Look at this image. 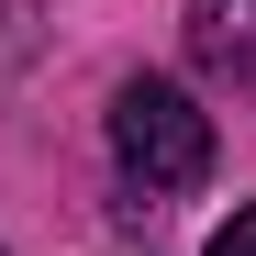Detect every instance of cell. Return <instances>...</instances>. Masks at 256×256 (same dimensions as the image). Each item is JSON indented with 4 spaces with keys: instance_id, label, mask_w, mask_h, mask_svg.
<instances>
[{
    "instance_id": "6da1fadb",
    "label": "cell",
    "mask_w": 256,
    "mask_h": 256,
    "mask_svg": "<svg viewBox=\"0 0 256 256\" xmlns=\"http://www.w3.org/2000/svg\"><path fill=\"white\" fill-rule=\"evenodd\" d=\"M112 156L145 200H178L212 178V112L178 90V78H122L112 90Z\"/></svg>"
},
{
    "instance_id": "7a4b0ae2",
    "label": "cell",
    "mask_w": 256,
    "mask_h": 256,
    "mask_svg": "<svg viewBox=\"0 0 256 256\" xmlns=\"http://www.w3.org/2000/svg\"><path fill=\"white\" fill-rule=\"evenodd\" d=\"M190 56L200 67H256V0H190Z\"/></svg>"
},
{
    "instance_id": "3957f363",
    "label": "cell",
    "mask_w": 256,
    "mask_h": 256,
    "mask_svg": "<svg viewBox=\"0 0 256 256\" xmlns=\"http://www.w3.org/2000/svg\"><path fill=\"white\" fill-rule=\"evenodd\" d=\"M212 256H256V212H234V223L212 234Z\"/></svg>"
},
{
    "instance_id": "277c9868",
    "label": "cell",
    "mask_w": 256,
    "mask_h": 256,
    "mask_svg": "<svg viewBox=\"0 0 256 256\" xmlns=\"http://www.w3.org/2000/svg\"><path fill=\"white\" fill-rule=\"evenodd\" d=\"M0 22H12V0H0Z\"/></svg>"
}]
</instances>
